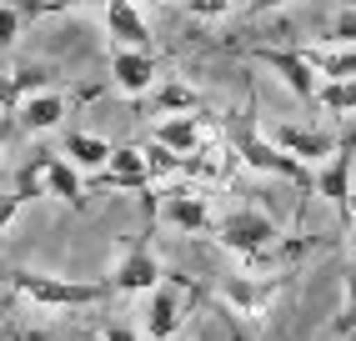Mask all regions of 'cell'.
I'll return each instance as SVG.
<instances>
[{
	"instance_id": "cell-21",
	"label": "cell",
	"mask_w": 356,
	"mask_h": 341,
	"mask_svg": "<svg viewBox=\"0 0 356 341\" xmlns=\"http://www.w3.org/2000/svg\"><path fill=\"white\" fill-rule=\"evenodd\" d=\"M45 10H60V0H20V6H0V51L15 45L26 15H45Z\"/></svg>"
},
{
	"instance_id": "cell-12",
	"label": "cell",
	"mask_w": 356,
	"mask_h": 341,
	"mask_svg": "<svg viewBox=\"0 0 356 341\" xmlns=\"http://www.w3.org/2000/svg\"><path fill=\"white\" fill-rule=\"evenodd\" d=\"M65 116H70V101H65V90H35V95H26V101L15 106V126H26V131H35V136H45V131H60L65 126Z\"/></svg>"
},
{
	"instance_id": "cell-8",
	"label": "cell",
	"mask_w": 356,
	"mask_h": 341,
	"mask_svg": "<svg viewBox=\"0 0 356 341\" xmlns=\"http://www.w3.org/2000/svg\"><path fill=\"white\" fill-rule=\"evenodd\" d=\"M251 61H261L271 76H281V86H286L296 101H306V106L316 101V86H321V81H316V70L301 61V51H281V45H251Z\"/></svg>"
},
{
	"instance_id": "cell-4",
	"label": "cell",
	"mask_w": 356,
	"mask_h": 341,
	"mask_svg": "<svg viewBox=\"0 0 356 341\" xmlns=\"http://www.w3.org/2000/svg\"><path fill=\"white\" fill-rule=\"evenodd\" d=\"M165 281L161 261H156V246H151V231L131 236L126 256L115 261V276H111V291H121V296H146V291H156Z\"/></svg>"
},
{
	"instance_id": "cell-22",
	"label": "cell",
	"mask_w": 356,
	"mask_h": 341,
	"mask_svg": "<svg viewBox=\"0 0 356 341\" xmlns=\"http://www.w3.org/2000/svg\"><path fill=\"white\" fill-rule=\"evenodd\" d=\"M316 106H326L331 116H356V81H321Z\"/></svg>"
},
{
	"instance_id": "cell-10",
	"label": "cell",
	"mask_w": 356,
	"mask_h": 341,
	"mask_svg": "<svg viewBox=\"0 0 356 341\" xmlns=\"http://www.w3.org/2000/svg\"><path fill=\"white\" fill-rule=\"evenodd\" d=\"M101 20L115 45H126V51H151V20L140 15L136 0H101Z\"/></svg>"
},
{
	"instance_id": "cell-31",
	"label": "cell",
	"mask_w": 356,
	"mask_h": 341,
	"mask_svg": "<svg viewBox=\"0 0 356 341\" xmlns=\"http://www.w3.org/2000/svg\"><path fill=\"white\" fill-rule=\"evenodd\" d=\"M15 341H51V336H45V331H20Z\"/></svg>"
},
{
	"instance_id": "cell-15",
	"label": "cell",
	"mask_w": 356,
	"mask_h": 341,
	"mask_svg": "<svg viewBox=\"0 0 356 341\" xmlns=\"http://www.w3.org/2000/svg\"><path fill=\"white\" fill-rule=\"evenodd\" d=\"M51 65H15V70H0V111L15 116V106L35 90H51Z\"/></svg>"
},
{
	"instance_id": "cell-6",
	"label": "cell",
	"mask_w": 356,
	"mask_h": 341,
	"mask_svg": "<svg viewBox=\"0 0 356 341\" xmlns=\"http://www.w3.org/2000/svg\"><path fill=\"white\" fill-rule=\"evenodd\" d=\"M281 276H226L221 281V306L231 322H246V316H266L271 301L281 296Z\"/></svg>"
},
{
	"instance_id": "cell-7",
	"label": "cell",
	"mask_w": 356,
	"mask_h": 341,
	"mask_svg": "<svg viewBox=\"0 0 356 341\" xmlns=\"http://www.w3.org/2000/svg\"><path fill=\"white\" fill-rule=\"evenodd\" d=\"M271 145L281 156H291V161H301V166H321L331 151L341 145V136H331V131H316V126H296V120H276L271 126Z\"/></svg>"
},
{
	"instance_id": "cell-34",
	"label": "cell",
	"mask_w": 356,
	"mask_h": 341,
	"mask_svg": "<svg viewBox=\"0 0 356 341\" xmlns=\"http://www.w3.org/2000/svg\"><path fill=\"white\" fill-rule=\"evenodd\" d=\"M0 156H6V145H0Z\"/></svg>"
},
{
	"instance_id": "cell-18",
	"label": "cell",
	"mask_w": 356,
	"mask_h": 341,
	"mask_svg": "<svg viewBox=\"0 0 356 341\" xmlns=\"http://www.w3.org/2000/svg\"><path fill=\"white\" fill-rule=\"evenodd\" d=\"M301 61L316 70V81H356V45H312Z\"/></svg>"
},
{
	"instance_id": "cell-29",
	"label": "cell",
	"mask_w": 356,
	"mask_h": 341,
	"mask_svg": "<svg viewBox=\"0 0 356 341\" xmlns=\"http://www.w3.org/2000/svg\"><path fill=\"white\" fill-rule=\"evenodd\" d=\"M276 6H291V0H251V15H266V10H276Z\"/></svg>"
},
{
	"instance_id": "cell-30",
	"label": "cell",
	"mask_w": 356,
	"mask_h": 341,
	"mask_svg": "<svg viewBox=\"0 0 356 341\" xmlns=\"http://www.w3.org/2000/svg\"><path fill=\"white\" fill-rule=\"evenodd\" d=\"M226 322H231V316H226ZM231 341H246V326L241 322H231Z\"/></svg>"
},
{
	"instance_id": "cell-3",
	"label": "cell",
	"mask_w": 356,
	"mask_h": 341,
	"mask_svg": "<svg viewBox=\"0 0 356 341\" xmlns=\"http://www.w3.org/2000/svg\"><path fill=\"white\" fill-rule=\"evenodd\" d=\"M221 246L236 251V256H246V261H261V256H271L281 246V226L271 221L266 211H256V206H236L221 216Z\"/></svg>"
},
{
	"instance_id": "cell-11",
	"label": "cell",
	"mask_w": 356,
	"mask_h": 341,
	"mask_svg": "<svg viewBox=\"0 0 356 341\" xmlns=\"http://www.w3.org/2000/svg\"><path fill=\"white\" fill-rule=\"evenodd\" d=\"M156 56L151 51H126V45H115L111 51V86L121 95H146L156 86Z\"/></svg>"
},
{
	"instance_id": "cell-16",
	"label": "cell",
	"mask_w": 356,
	"mask_h": 341,
	"mask_svg": "<svg viewBox=\"0 0 356 341\" xmlns=\"http://www.w3.org/2000/svg\"><path fill=\"white\" fill-rule=\"evenodd\" d=\"M201 131H206V116H165L151 131V141L165 145L171 156H196L201 151Z\"/></svg>"
},
{
	"instance_id": "cell-1",
	"label": "cell",
	"mask_w": 356,
	"mask_h": 341,
	"mask_svg": "<svg viewBox=\"0 0 356 341\" xmlns=\"http://www.w3.org/2000/svg\"><path fill=\"white\" fill-rule=\"evenodd\" d=\"M221 131H226V145H231V156L236 161H246L251 170H261V176H276V181H291V186H312V166H301L291 156H281L276 145L256 131V101H246L236 116L221 120Z\"/></svg>"
},
{
	"instance_id": "cell-17",
	"label": "cell",
	"mask_w": 356,
	"mask_h": 341,
	"mask_svg": "<svg viewBox=\"0 0 356 341\" xmlns=\"http://www.w3.org/2000/svg\"><path fill=\"white\" fill-rule=\"evenodd\" d=\"M176 326H181V296H176V286H156L146 291V331L151 341H176Z\"/></svg>"
},
{
	"instance_id": "cell-24",
	"label": "cell",
	"mask_w": 356,
	"mask_h": 341,
	"mask_svg": "<svg viewBox=\"0 0 356 341\" xmlns=\"http://www.w3.org/2000/svg\"><path fill=\"white\" fill-rule=\"evenodd\" d=\"M326 45H356V6H341L331 15V40Z\"/></svg>"
},
{
	"instance_id": "cell-23",
	"label": "cell",
	"mask_w": 356,
	"mask_h": 341,
	"mask_svg": "<svg viewBox=\"0 0 356 341\" xmlns=\"http://www.w3.org/2000/svg\"><path fill=\"white\" fill-rule=\"evenodd\" d=\"M10 191L20 196V206H26V201H35V196H45V186H40V151H35L26 166L15 170V186H10Z\"/></svg>"
},
{
	"instance_id": "cell-26",
	"label": "cell",
	"mask_w": 356,
	"mask_h": 341,
	"mask_svg": "<svg viewBox=\"0 0 356 341\" xmlns=\"http://www.w3.org/2000/svg\"><path fill=\"white\" fill-rule=\"evenodd\" d=\"M351 326H356V261H351V271H346V311H341L337 331H351Z\"/></svg>"
},
{
	"instance_id": "cell-27",
	"label": "cell",
	"mask_w": 356,
	"mask_h": 341,
	"mask_svg": "<svg viewBox=\"0 0 356 341\" xmlns=\"http://www.w3.org/2000/svg\"><path fill=\"white\" fill-rule=\"evenodd\" d=\"M15 216H20V196L15 191H0V246H6V231H10Z\"/></svg>"
},
{
	"instance_id": "cell-33",
	"label": "cell",
	"mask_w": 356,
	"mask_h": 341,
	"mask_svg": "<svg viewBox=\"0 0 356 341\" xmlns=\"http://www.w3.org/2000/svg\"><path fill=\"white\" fill-rule=\"evenodd\" d=\"M0 6H20V0H0Z\"/></svg>"
},
{
	"instance_id": "cell-9",
	"label": "cell",
	"mask_w": 356,
	"mask_h": 341,
	"mask_svg": "<svg viewBox=\"0 0 356 341\" xmlns=\"http://www.w3.org/2000/svg\"><path fill=\"white\" fill-rule=\"evenodd\" d=\"M90 191H151V170L140 161V145H115L111 161L90 176Z\"/></svg>"
},
{
	"instance_id": "cell-14",
	"label": "cell",
	"mask_w": 356,
	"mask_h": 341,
	"mask_svg": "<svg viewBox=\"0 0 356 341\" xmlns=\"http://www.w3.org/2000/svg\"><path fill=\"white\" fill-rule=\"evenodd\" d=\"M40 186H45V196H56L65 206H86V181H81V170L70 166L65 156L56 151H40Z\"/></svg>"
},
{
	"instance_id": "cell-13",
	"label": "cell",
	"mask_w": 356,
	"mask_h": 341,
	"mask_svg": "<svg viewBox=\"0 0 356 341\" xmlns=\"http://www.w3.org/2000/svg\"><path fill=\"white\" fill-rule=\"evenodd\" d=\"M161 221L171 226V231L201 236V231L211 226V206H206V196H196V191L176 186V191H165V196H161Z\"/></svg>"
},
{
	"instance_id": "cell-5",
	"label": "cell",
	"mask_w": 356,
	"mask_h": 341,
	"mask_svg": "<svg viewBox=\"0 0 356 341\" xmlns=\"http://www.w3.org/2000/svg\"><path fill=\"white\" fill-rule=\"evenodd\" d=\"M351 151H356V131H346L341 136V145L331 151L316 170H312V186H316V196H326L331 201V211L341 216V221H351Z\"/></svg>"
},
{
	"instance_id": "cell-19",
	"label": "cell",
	"mask_w": 356,
	"mask_h": 341,
	"mask_svg": "<svg viewBox=\"0 0 356 341\" xmlns=\"http://www.w3.org/2000/svg\"><path fill=\"white\" fill-rule=\"evenodd\" d=\"M151 106H156L161 116H201V111H206L201 90L186 86V81H176V76H165V81L151 86Z\"/></svg>"
},
{
	"instance_id": "cell-28",
	"label": "cell",
	"mask_w": 356,
	"mask_h": 341,
	"mask_svg": "<svg viewBox=\"0 0 356 341\" xmlns=\"http://www.w3.org/2000/svg\"><path fill=\"white\" fill-rule=\"evenodd\" d=\"M106 341H140V336H136L131 322H111V326H106Z\"/></svg>"
},
{
	"instance_id": "cell-2",
	"label": "cell",
	"mask_w": 356,
	"mask_h": 341,
	"mask_svg": "<svg viewBox=\"0 0 356 341\" xmlns=\"http://www.w3.org/2000/svg\"><path fill=\"white\" fill-rule=\"evenodd\" d=\"M10 291L45 311H81V306H101L111 296V281H65V276H45V271H10Z\"/></svg>"
},
{
	"instance_id": "cell-32",
	"label": "cell",
	"mask_w": 356,
	"mask_h": 341,
	"mask_svg": "<svg viewBox=\"0 0 356 341\" xmlns=\"http://www.w3.org/2000/svg\"><path fill=\"white\" fill-rule=\"evenodd\" d=\"M346 226H351V241H356V201H351V221Z\"/></svg>"
},
{
	"instance_id": "cell-25",
	"label": "cell",
	"mask_w": 356,
	"mask_h": 341,
	"mask_svg": "<svg viewBox=\"0 0 356 341\" xmlns=\"http://www.w3.org/2000/svg\"><path fill=\"white\" fill-rule=\"evenodd\" d=\"M186 10L196 20H221V15H231V0H186Z\"/></svg>"
},
{
	"instance_id": "cell-20",
	"label": "cell",
	"mask_w": 356,
	"mask_h": 341,
	"mask_svg": "<svg viewBox=\"0 0 356 341\" xmlns=\"http://www.w3.org/2000/svg\"><path fill=\"white\" fill-rule=\"evenodd\" d=\"M111 151H115V145L101 141V136H90V131H65V151L60 156L76 166V170H101L111 161Z\"/></svg>"
}]
</instances>
